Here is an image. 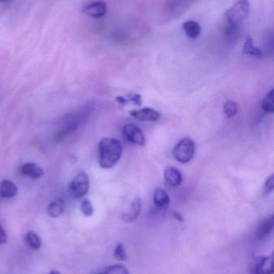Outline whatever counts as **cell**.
I'll list each match as a JSON object with an SVG mask.
<instances>
[{
	"mask_svg": "<svg viewBox=\"0 0 274 274\" xmlns=\"http://www.w3.org/2000/svg\"><path fill=\"white\" fill-rule=\"evenodd\" d=\"M141 200L139 197H137L131 203V207L129 209L127 213L122 214V219L126 223H131L137 220V217L140 216L141 212Z\"/></svg>",
	"mask_w": 274,
	"mask_h": 274,
	"instance_id": "9c48e42d",
	"label": "cell"
},
{
	"mask_svg": "<svg viewBox=\"0 0 274 274\" xmlns=\"http://www.w3.org/2000/svg\"><path fill=\"white\" fill-rule=\"evenodd\" d=\"M97 274H131L128 270L122 265H113L107 267L103 272Z\"/></svg>",
	"mask_w": 274,
	"mask_h": 274,
	"instance_id": "7402d4cb",
	"label": "cell"
},
{
	"mask_svg": "<svg viewBox=\"0 0 274 274\" xmlns=\"http://www.w3.org/2000/svg\"><path fill=\"white\" fill-rule=\"evenodd\" d=\"M174 216L176 218L178 221H180V222H182L183 220V216H181L180 214L178 213H174Z\"/></svg>",
	"mask_w": 274,
	"mask_h": 274,
	"instance_id": "83f0119b",
	"label": "cell"
},
{
	"mask_svg": "<svg viewBox=\"0 0 274 274\" xmlns=\"http://www.w3.org/2000/svg\"><path fill=\"white\" fill-rule=\"evenodd\" d=\"M223 110H224V114L228 118H233L237 114L238 105L236 102L233 101V100H228L224 104Z\"/></svg>",
	"mask_w": 274,
	"mask_h": 274,
	"instance_id": "44dd1931",
	"label": "cell"
},
{
	"mask_svg": "<svg viewBox=\"0 0 274 274\" xmlns=\"http://www.w3.org/2000/svg\"><path fill=\"white\" fill-rule=\"evenodd\" d=\"M196 145L192 139L185 137L177 143L172 151L174 159L179 163L186 164L191 161L195 155Z\"/></svg>",
	"mask_w": 274,
	"mask_h": 274,
	"instance_id": "3957f363",
	"label": "cell"
},
{
	"mask_svg": "<svg viewBox=\"0 0 274 274\" xmlns=\"http://www.w3.org/2000/svg\"><path fill=\"white\" fill-rule=\"evenodd\" d=\"M243 50H244L245 54L249 55V56L256 57V58H262V57H263V53L261 52V50L254 45L253 40H252V37L250 35L246 37Z\"/></svg>",
	"mask_w": 274,
	"mask_h": 274,
	"instance_id": "e0dca14e",
	"label": "cell"
},
{
	"mask_svg": "<svg viewBox=\"0 0 274 274\" xmlns=\"http://www.w3.org/2000/svg\"><path fill=\"white\" fill-rule=\"evenodd\" d=\"M81 210L82 213L85 216H91L94 213V207H93L91 201L88 199L83 200L82 202H81Z\"/></svg>",
	"mask_w": 274,
	"mask_h": 274,
	"instance_id": "cb8c5ba5",
	"label": "cell"
},
{
	"mask_svg": "<svg viewBox=\"0 0 274 274\" xmlns=\"http://www.w3.org/2000/svg\"><path fill=\"white\" fill-rule=\"evenodd\" d=\"M49 274H61V273L58 272L57 270H54V271H52Z\"/></svg>",
	"mask_w": 274,
	"mask_h": 274,
	"instance_id": "f1b7e54d",
	"label": "cell"
},
{
	"mask_svg": "<svg viewBox=\"0 0 274 274\" xmlns=\"http://www.w3.org/2000/svg\"><path fill=\"white\" fill-rule=\"evenodd\" d=\"M5 1H7V0H0V2H5Z\"/></svg>",
	"mask_w": 274,
	"mask_h": 274,
	"instance_id": "f546056e",
	"label": "cell"
},
{
	"mask_svg": "<svg viewBox=\"0 0 274 274\" xmlns=\"http://www.w3.org/2000/svg\"><path fill=\"white\" fill-rule=\"evenodd\" d=\"M122 155V145L118 140L106 137L98 145V162L104 169H112L118 164Z\"/></svg>",
	"mask_w": 274,
	"mask_h": 274,
	"instance_id": "6da1fadb",
	"label": "cell"
},
{
	"mask_svg": "<svg viewBox=\"0 0 274 274\" xmlns=\"http://www.w3.org/2000/svg\"><path fill=\"white\" fill-rule=\"evenodd\" d=\"M274 218L273 215L265 218L259 223L257 228V237L258 239L263 240L270 235L274 229Z\"/></svg>",
	"mask_w": 274,
	"mask_h": 274,
	"instance_id": "8fae6325",
	"label": "cell"
},
{
	"mask_svg": "<svg viewBox=\"0 0 274 274\" xmlns=\"http://www.w3.org/2000/svg\"><path fill=\"white\" fill-rule=\"evenodd\" d=\"M192 0H172L168 6L171 13H177L178 11H183V7L188 5Z\"/></svg>",
	"mask_w": 274,
	"mask_h": 274,
	"instance_id": "603a6c76",
	"label": "cell"
},
{
	"mask_svg": "<svg viewBox=\"0 0 274 274\" xmlns=\"http://www.w3.org/2000/svg\"><path fill=\"white\" fill-rule=\"evenodd\" d=\"M65 211V201L61 197H58L54 201L51 202L50 205H48L47 213L48 216L51 217H59L61 214Z\"/></svg>",
	"mask_w": 274,
	"mask_h": 274,
	"instance_id": "9a60e30c",
	"label": "cell"
},
{
	"mask_svg": "<svg viewBox=\"0 0 274 274\" xmlns=\"http://www.w3.org/2000/svg\"><path fill=\"white\" fill-rule=\"evenodd\" d=\"M274 189V174L270 176L266 179V183H265V185H264V191H265V193L266 195H269L273 192Z\"/></svg>",
	"mask_w": 274,
	"mask_h": 274,
	"instance_id": "484cf974",
	"label": "cell"
},
{
	"mask_svg": "<svg viewBox=\"0 0 274 274\" xmlns=\"http://www.w3.org/2000/svg\"><path fill=\"white\" fill-rule=\"evenodd\" d=\"M261 108L266 113L272 114L274 112V89L266 94L261 101Z\"/></svg>",
	"mask_w": 274,
	"mask_h": 274,
	"instance_id": "ac0fdd59",
	"label": "cell"
},
{
	"mask_svg": "<svg viewBox=\"0 0 274 274\" xmlns=\"http://www.w3.org/2000/svg\"><path fill=\"white\" fill-rule=\"evenodd\" d=\"M154 204L158 209H166L170 204V197L168 192L161 188H157L154 192Z\"/></svg>",
	"mask_w": 274,
	"mask_h": 274,
	"instance_id": "5bb4252c",
	"label": "cell"
},
{
	"mask_svg": "<svg viewBox=\"0 0 274 274\" xmlns=\"http://www.w3.org/2000/svg\"><path fill=\"white\" fill-rule=\"evenodd\" d=\"M164 178L166 182L172 187H178L183 182V177L180 171L173 166H168L164 170Z\"/></svg>",
	"mask_w": 274,
	"mask_h": 274,
	"instance_id": "30bf717a",
	"label": "cell"
},
{
	"mask_svg": "<svg viewBox=\"0 0 274 274\" xmlns=\"http://www.w3.org/2000/svg\"><path fill=\"white\" fill-rule=\"evenodd\" d=\"M116 101L118 102L120 104H126L128 103H133L134 104L137 106H141L142 104L141 101V96L137 94H134V95H128L126 96H118L116 97Z\"/></svg>",
	"mask_w": 274,
	"mask_h": 274,
	"instance_id": "ffe728a7",
	"label": "cell"
},
{
	"mask_svg": "<svg viewBox=\"0 0 274 274\" xmlns=\"http://www.w3.org/2000/svg\"><path fill=\"white\" fill-rule=\"evenodd\" d=\"M18 194V187L10 180H3L0 183V196L3 198H13Z\"/></svg>",
	"mask_w": 274,
	"mask_h": 274,
	"instance_id": "4fadbf2b",
	"label": "cell"
},
{
	"mask_svg": "<svg viewBox=\"0 0 274 274\" xmlns=\"http://www.w3.org/2000/svg\"><path fill=\"white\" fill-rule=\"evenodd\" d=\"M20 171L23 175L33 180L39 179L42 176L44 175V170L42 169L41 167H39L38 164L33 162H29L23 164Z\"/></svg>",
	"mask_w": 274,
	"mask_h": 274,
	"instance_id": "7c38bea8",
	"label": "cell"
},
{
	"mask_svg": "<svg viewBox=\"0 0 274 274\" xmlns=\"http://www.w3.org/2000/svg\"><path fill=\"white\" fill-rule=\"evenodd\" d=\"M113 254H114V257L119 261H124L127 257L126 249H125L124 246L122 243H118L117 244L114 252H113Z\"/></svg>",
	"mask_w": 274,
	"mask_h": 274,
	"instance_id": "d4e9b609",
	"label": "cell"
},
{
	"mask_svg": "<svg viewBox=\"0 0 274 274\" xmlns=\"http://www.w3.org/2000/svg\"><path fill=\"white\" fill-rule=\"evenodd\" d=\"M70 192L75 199H80L85 197L89 190V178L87 173L85 172H80L76 174V177L70 182Z\"/></svg>",
	"mask_w": 274,
	"mask_h": 274,
	"instance_id": "277c9868",
	"label": "cell"
},
{
	"mask_svg": "<svg viewBox=\"0 0 274 274\" xmlns=\"http://www.w3.org/2000/svg\"><path fill=\"white\" fill-rule=\"evenodd\" d=\"M83 11L89 17L100 19L107 13V6L103 1H94L85 5Z\"/></svg>",
	"mask_w": 274,
	"mask_h": 274,
	"instance_id": "52a82bcc",
	"label": "cell"
},
{
	"mask_svg": "<svg viewBox=\"0 0 274 274\" xmlns=\"http://www.w3.org/2000/svg\"><path fill=\"white\" fill-rule=\"evenodd\" d=\"M183 29L187 37L191 39H196L201 33V27L200 24L194 20H188L183 23Z\"/></svg>",
	"mask_w": 274,
	"mask_h": 274,
	"instance_id": "2e32d148",
	"label": "cell"
},
{
	"mask_svg": "<svg viewBox=\"0 0 274 274\" xmlns=\"http://www.w3.org/2000/svg\"><path fill=\"white\" fill-rule=\"evenodd\" d=\"M274 257H259L255 260L252 267V274H274Z\"/></svg>",
	"mask_w": 274,
	"mask_h": 274,
	"instance_id": "8992f818",
	"label": "cell"
},
{
	"mask_svg": "<svg viewBox=\"0 0 274 274\" xmlns=\"http://www.w3.org/2000/svg\"><path fill=\"white\" fill-rule=\"evenodd\" d=\"M25 242L29 244L30 248H33L35 250H38L41 247V239L39 238L36 233L33 231L27 233L25 236Z\"/></svg>",
	"mask_w": 274,
	"mask_h": 274,
	"instance_id": "d6986e66",
	"label": "cell"
},
{
	"mask_svg": "<svg viewBox=\"0 0 274 274\" xmlns=\"http://www.w3.org/2000/svg\"><path fill=\"white\" fill-rule=\"evenodd\" d=\"M7 242V236L4 229L0 225V244H4Z\"/></svg>",
	"mask_w": 274,
	"mask_h": 274,
	"instance_id": "4316f807",
	"label": "cell"
},
{
	"mask_svg": "<svg viewBox=\"0 0 274 274\" xmlns=\"http://www.w3.org/2000/svg\"><path fill=\"white\" fill-rule=\"evenodd\" d=\"M122 133L125 138L134 145L144 146L146 144V138L143 132L137 126L133 123H126L122 128Z\"/></svg>",
	"mask_w": 274,
	"mask_h": 274,
	"instance_id": "5b68a950",
	"label": "cell"
},
{
	"mask_svg": "<svg viewBox=\"0 0 274 274\" xmlns=\"http://www.w3.org/2000/svg\"><path fill=\"white\" fill-rule=\"evenodd\" d=\"M130 115L140 121H156L160 117V113L154 108H145L139 110H132Z\"/></svg>",
	"mask_w": 274,
	"mask_h": 274,
	"instance_id": "ba28073f",
	"label": "cell"
},
{
	"mask_svg": "<svg viewBox=\"0 0 274 274\" xmlns=\"http://www.w3.org/2000/svg\"><path fill=\"white\" fill-rule=\"evenodd\" d=\"M250 5L248 0H236L234 4L224 14L225 23L240 27L249 14Z\"/></svg>",
	"mask_w": 274,
	"mask_h": 274,
	"instance_id": "7a4b0ae2",
	"label": "cell"
}]
</instances>
